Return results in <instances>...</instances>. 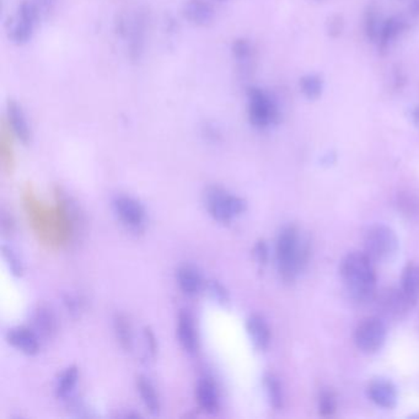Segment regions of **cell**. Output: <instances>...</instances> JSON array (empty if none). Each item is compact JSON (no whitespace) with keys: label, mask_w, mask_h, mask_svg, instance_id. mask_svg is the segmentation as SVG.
I'll use <instances>...</instances> for the list:
<instances>
[{"label":"cell","mask_w":419,"mask_h":419,"mask_svg":"<svg viewBox=\"0 0 419 419\" xmlns=\"http://www.w3.org/2000/svg\"><path fill=\"white\" fill-rule=\"evenodd\" d=\"M340 273L348 294L358 302H370L376 295L374 261L365 252H351L342 260Z\"/></svg>","instance_id":"6da1fadb"},{"label":"cell","mask_w":419,"mask_h":419,"mask_svg":"<svg viewBox=\"0 0 419 419\" xmlns=\"http://www.w3.org/2000/svg\"><path fill=\"white\" fill-rule=\"evenodd\" d=\"M275 256L283 280L293 282L308 264L310 257L309 241L302 236L296 226H286L278 236Z\"/></svg>","instance_id":"7a4b0ae2"},{"label":"cell","mask_w":419,"mask_h":419,"mask_svg":"<svg viewBox=\"0 0 419 419\" xmlns=\"http://www.w3.org/2000/svg\"><path fill=\"white\" fill-rule=\"evenodd\" d=\"M43 17L35 0H23L8 23V37L12 43L23 46L32 39L35 30Z\"/></svg>","instance_id":"3957f363"},{"label":"cell","mask_w":419,"mask_h":419,"mask_svg":"<svg viewBox=\"0 0 419 419\" xmlns=\"http://www.w3.org/2000/svg\"><path fill=\"white\" fill-rule=\"evenodd\" d=\"M204 204L213 219L220 223H230L246 209V203L240 197L231 195L219 186H211L204 192Z\"/></svg>","instance_id":"277c9868"},{"label":"cell","mask_w":419,"mask_h":419,"mask_svg":"<svg viewBox=\"0 0 419 419\" xmlns=\"http://www.w3.org/2000/svg\"><path fill=\"white\" fill-rule=\"evenodd\" d=\"M396 233L384 224L371 226L364 237V252L374 262H386L395 257L398 251Z\"/></svg>","instance_id":"5b68a950"},{"label":"cell","mask_w":419,"mask_h":419,"mask_svg":"<svg viewBox=\"0 0 419 419\" xmlns=\"http://www.w3.org/2000/svg\"><path fill=\"white\" fill-rule=\"evenodd\" d=\"M247 115L253 127L267 128L280 121V108L269 94L260 88L247 91Z\"/></svg>","instance_id":"8992f818"},{"label":"cell","mask_w":419,"mask_h":419,"mask_svg":"<svg viewBox=\"0 0 419 419\" xmlns=\"http://www.w3.org/2000/svg\"><path fill=\"white\" fill-rule=\"evenodd\" d=\"M387 331L380 318L370 316L362 320L354 331V342L359 351L365 354H375L384 347Z\"/></svg>","instance_id":"52a82bcc"},{"label":"cell","mask_w":419,"mask_h":419,"mask_svg":"<svg viewBox=\"0 0 419 419\" xmlns=\"http://www.w3.org/2000/svg\"><path fill=\"white\" fill-rule=\"evenodd\" d=\"M119 31L126 39L130 58H139L146 45V20L144 15L142 12H135L126 17L121 23Z\"/></svg>","instance_id":"ba28073f"},{"label":"cell","mask_w":419,"mask_h":419,"mask_svg":"<svg viewBox=\"0 0 419 419\" xmlns=\"http://www.w3.org/2000/svg\"><path fill=\"white\" fill-rule=\"evenodd\" d=\"M113 209L118 219L129 229L140 230L146 225V209L132 197H116L113 201Z\"/></svg>","instance_id":"9c48e42d"},{"label":"cell","mask_w":419,"mask_h":419,"mask_svg":"<svg viewBox=\"0 0 419 419\" xmlns=\"http://www.w3.org/2000/svg\"><path fill=\"white\" fill-rule=\"evenodd\" d=\"M413 308L401 289H387L379 295L378 310L387 319H402L409 309Z\"/></svg>","instance_id":"30bf717a"},{"label":"cell","mask_w":419,"mask_h":419,"mask_svg":"<svg viewBox=\"0 0 419 419\" xmlns=\"http://www.w3.org/2000/svg\"><path fill=\"white\" fill-rule=\"evenodd\" d=\"M6 115L12 135H15L19 142L28 144L32 138V130L21 105H19L15 101H9L6 105Z\"/></svg>","instance_id":"8fae6325"},{"label":"cell","mask_w":419,"mask_h":419,"mask_svg":"<svg viewBox=\"0 0 419 419\" xmlns=\"http://www.w3.org/2000/svg\"><path fill=\"white\" fill-rule=\"evenodd\" d=\"M368 396L376 406L385 409L396 407L398 400L396 386L393 385L391 381L382 378L370 381L368 385Z\"/></svg>","instance_id":"7c38bea8"},{"label":"cell","mask_w":419,"mask_h":419,"mask_svg":"<svg viewBox=\"0 0 419 419\" xmlns=\"http://www.w3.org/2000/svg\"><path fill=\"white\" fill-rule=\"evenodd\" d=\"M182 15L195 26H207L214 20L215 12L208 0H187L182 6Z\"/></svg>","instance_id":"4fadbf2b"},{"label":"cell","mask_w":419,"mask_h":419,"mask_svg":"<svg viewBox=\"0 0 419 419\" xmlns=\"http://www.w3.org/2000/svg\"><path fill=\"white\" fill-rule=\"evenodd\" d=\"M177 335L181 346L186 352L196 353L198 349V335H197L195 320L188 310H181L177 318Z\"/></svg>","instance_id":"5bb4252c"},{"label":"cell","mask_w":419,"mask_h":419,"mask_svg":"<svg viewBox=\"0 0 419 419\" xmlns=\"http://www.w3.org/2000/svg\"><path fill=\"white\" fill-rule=\"evenodd\" d=\"M8 342L17 351L28 355H35L39 351V337L28 327H17L9 331Z\"/></svg>","instance_id":"9a60e30c"},{"label":"cell","mask_w":419,"mask_h":419,"mask_svg":"<svg viewBox=\"0 0 419 419\" xmlns=\"http://www.w3.org/2000/svg\"><path fill=\"white\" fill-rule=\"evenodd\" d=\"M196 398L199 407L208 413L218 411L220 403L218 389L211 379L203 378L197 382Z\"/></svg>","instance_id":"2e32d148"},{"label":"cell","mask_w":419,"mask_h":419,"mask_svg":"<svg viewBox=\"0 0 419 419\" xmlns=\"http://www.w3.org/2000/svg\"><path fill=\"white\" fill-rule=\"evenodd\" d=\"M247 332L258 351H266L271 343V330L266 320L260 315H251L246 322Z\"/></svg>","instance_id":"e0dca14e"},{"label":"cell","mask_w":419,"mask_h":419,"mask_svg":"<svg viewBox=\"0 0 419 419\" xmlns=\"http://www.w3.org/2000/svg\"><path fill=\"white\" fill-rule=\"evenodd\" d=\"M401 291L414 306L419 300V264L408 263L401 277Z\"/></svg>","instance_id":"ac0fdd59"},{"label":"cell","mask_w":419,"mask_h":419,"mask_svg":"<svg viewBox=\"0 0 419 419\" xmlns=\"http://www.w3.org/2000/svg\"><path fill=\"white\" fill-rule=\"evenodd\" d=\"M176 280L179 284V289L184 291L186 295H197L202 289L201 274L198 273V271L191 266H182L179 267L176 274Z\"/></svg>","instance_id":"d6986e66"},{"label":"cell","mask_w":419,"mask_h":419,"mask_svg":"<svg viewBox=\"0 0 419 419\" xmlns=\"http://www.w3.org/2000/svg\"><path fill=\"white\" fill-rule=\"evenodd\" d=\"M231 53L235 61L237 63V68L241 74H246L253 64L255 58V50L251 43L245 39H235L231 46Z\"/></svg>","instance_id":"ffe728a7"},{"label":"cell","mask_w":419,"mask_h":419,"mask_svg":"<svg viewBox=\"0 0 419 419\" xmlns=\"http://www.w3.org/2000/svg\"><path fill=\"white\" fill-rule=\"evenodd\" d=\"M137 389L139 391L142 401L144 403L146 409L153 414L159 413L160 411V398L157 395L155 386L146 376H139L137 380Z\"/></svg>","instance_id":"44dd1931"},{"label":"cell","mask_w":419,"mask_h":419,"mask_svg":"<svg viewBox=\"0 0 419 419\" xmlns=\"http://www.w3.org/2000/svg\"><path fill=\"white\" fill-rule=\"evenodd\" d=\"M405 28H406V23H405L402 17H395L389 19L382 25L380 37H379L380 50H385L389 45L391 43L392 39H396L397 36L401 34Z\"/></svg>","instance_id":"7402d4cb"},{"label":"cell","mask_w":419,"mask_h":419,"mask_svg":"<svg viewBox=\"0 0 419 419\" xmlns=\"http://www.w3.org/2000/svg\"><path fill=\"white\" fill-rule=\"evenodd\" d=\"M264 389L267 391L269 403L274 409H280L283 407V390H282V384L274 375L269 374L264 376L263 379Z\"/></svg>","instance_id":"603a6c76"},{"label":"cell","mask_w":419,"mask_h":419,"mask_svg":"<svg viewBox=\"0 0 419 419\" xmlns=\"http://www.w3.org/2000/svg\"><path fill=\"white\" fill-rule=\"evenodd\" d=\"M113 326H115V333L117 337V341L119 342L121 347L126 351H130L132 344H133V335H132V329H130L128 320L122 315H117L115 318Z\"/></svg>","instance_id":"cb8c5ba5"},{"label":"cell","mask_w":419,"mask_h":419,"mask_svg":"<svg viewBox=\"0 0 419 419\" xmlns=\"http://www.w3.org/2000/svg\"><path fill=\"white\" fill-rule=\"evenodd\" d=\"M78 379V369H77L75 367L68 368V369L59 376L58 382H57V396L61 397V398L69 396L70 392L73 391L74 387L77 385Z\"/></svg>","instance_id":"d4e9b609"},{"label":"cell","mask_w":419,"mask_h":419,"mask_svg":"<svg viewBox=\"0 0 419 419\" xmlns=\"http://www.w3.org/2000/svg\"><path fill=\"white\" fill-rule=\"evenodd\" d=\"M382 25L384 23H381L380 14L378 12V9L375 6H369L365 12V23H364L365 34L368 36V39H371L373 42L379 41Z\"/></svg>","instance_id":"484cf974"},{"label":"cell","mask_w":419,"mask_h":419,"mask_svg":"<svg viewBox=\"0 0 419 419\" xmlns=\"http://www.w3.org/2000/svg\"><path fill=\"white\" fill-rule=\"evenodd\" d=\"M35 324L43 335H50L56 332L57 322L53 313L46 308H39L35 315Z\"/></svg>","instance_id":"4316f807"},{"label":"cell","mask_w":419,"mask_h":419,"mask_svg":"<svg viewBox=\"0 0 419 419\" xmlns=\"http://www.w3.org/2000/svg\"><path fill=\"white\" fill-rule=\"evenodd\" d=\"M300 89L308 99L315 100L322 92V80L318 75H306L300 80Z\"/></svg>","instance_id":"83f0119b"},{"label":"cell","mask_w":419,"mask_h":419,"mask_svg":"<svg viewBox=\"0 0 419 419\" xmlns=\"http://www.w3.org/2000/svg\"><path fill=\"white\" fill-rule=\"evenodd\" d=\"M320 413L324 417H330L337 409V397L332 391H324L320 396Z\"/></svg>","instance_id":"f1b7e54d"},{"label":"cell","mask_w":419,"mask_h":419,"mask_svg":"<svg viewBox=\"0 0 419 419\" xmlns=\"http://www.w3.org/2000/svg\"><path fill=\"white\" fill-rule=\"evenodd\" d=\"M3 253H4L6 261L9 263V267L12 269V273L21 275L23 271V263L17 258V255L6 246L3 247Z\"/></svg>","instance_id":"f546056e"},{"label":"cell","mask_w":419,"mask_h":419,"mask_svg":"<svg viewBox=\"0 0 419 419\" xmlns=\"http://www.w3.org/2000/svg\"><path fill=\"white\" fill-rule=\"evenodd\" d=\"M343 28H344V23H343L341 15H333L327 23V31L332 37L340 36L343 31Z\"/></svg>","instance_id":"4dcf8cb0"},{"label":"cell","mask_w":419,"mask_h":419,"mask_svg":"<svg viewBox=\"0 0 419 419\" xmlns=\"http://www.w3.org/2000/svg\"><path fill=\"white\" fill-rule=\"evenodd\" d=\"M209 291L217 302H223V304L229 302L228 291H225L223 285L219 284L218 282H212L209 284Z\"/></svg>","instance_id":"1f68e13d"},{"label":"cell","mask_w":419,"mask_h":419,"mask_svg":"<svg viewBox=\"0 0 419 419\" xmlns=\"http://www.w3.org/2000/svg\"><path fill=\"white\" fill-rule=\"evenodd\" d=\"M253 255L255 258L257 260V262L260 264H266L267 260H269V249L264 241H258L257 244L255 245V250H253Z\"/></svg>","instance_id":"d6a6232c"},{"label":"cell","mask_w":419,"mask_h":419,"mask_svg":"<svg viewBox=\"0 0 419 419\" xmlns=\"http://www.w3.org/2000/svg\"><path fill=\"white\" fill-rule=\"evenodd\" d=\"M35 3L39 6V10L42 12L43 17H48L50 12L55 10L58 0H35Z\"/></svg>","instance_id":"836d02e7"},{"label":"cell","mask_w":419,"mask_h":419,"mask_svg":"<svg viewBox=\"0 0 419 419\" xmlns=\"http://www.w3.org/2000/svg\"><path fill=\"white\" fill-rule=\"evenodd\" d=\"M144 340H146V352H149L151 357H154L155 352H157V342H155V337L151 333L150 330L144 331Z\"/></svg>","instance_id":"e575fe53"},{"label":"cell","mask_w":419,"mask_h":419,"mask_svg":"<svg viewBox=\"0 0 419 419\" xmlns=\"http://www.w3.org/2000/svg\"><path fill=\"white\" fill-rule=\"evenodd\" d=\"M66 304H67L68 309L72 310V313H78L81 308V302L78 300V298H74V296H68L66 299Z\"/></svg>","instance_id":"d590c367"},{"label":"cell","mask_w":419,"mask_h":419,"mask_svg":"<svg viewBox=\"0 0 419 419\" xmlns=\"http://www.w3.org/2000/svg\"><path fill=\"white\" fill-rule=\"evenodd\" d=\"M411 14L414 17H419V0H413L411 4Z\"/></svg>","instance_id":"8d00e7d4"},{"label":"cell","mask_w":419,"mask_h":419,"mask_svg":"<svg viewBox=\"0 0 419 419\" xmlns=\"http://www.w3.org/2000/svg\"><path fill=\"white\" fill-rule=\"evenodd\" d=\"M412 116H413L414 124H416V126L419 128V106L414 108L413 115H412Z\"/></svg>","instance_id":"74e56055"}]
</instances>
